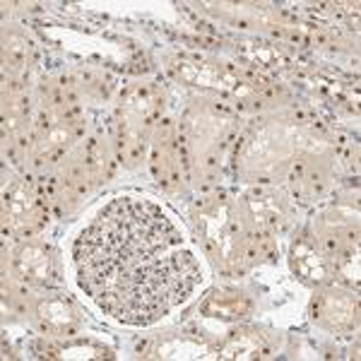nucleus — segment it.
<instances>
[{
  "label": "nucleus",
  "mask_w": 361,
  "mask_h": 361,
  "mask_svg": "<svg viewBox=\"0 0 361 361\" xmlns=\"http://www.w3.org/2000/svg\"><path fill=\"white\" fill-rule=\"evenodd\" d=\"M78 282L94 304L128 325H149L183 304L200 265L161 207L118 197L75 241Z\"/></svg>",
  "instance_id": "obj_1"
}]
</instances>
